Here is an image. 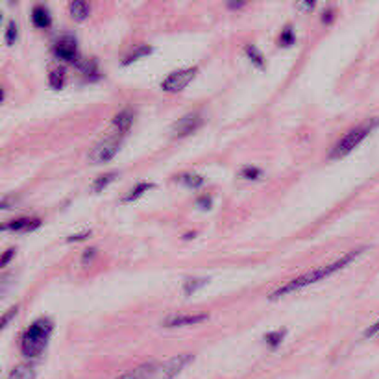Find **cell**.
Wrapping results in <instances>:
<instances>
[{"label": "cell", "instance_id": "24", "mask_svg": "<svg viewBox=\"0 0 379 379\" xmlns=\"http://www.w3.org/2000/svg\"><path fill=\"white\" fill-rule=\"evenodd\" d=\"M285 335H287V329H276V331H270V333L265 335V342L270 346L272 350L277 348V346L281 344L283 339H285Z\"/></svg>", "mask_w": 379, "mask_h": 379}, {"label": "cell", "instance_id": "5", "mask_svg": "<svg viewBox=\"0 0 379 379\" xmlns=\"http://www.w3.org/2000/svg\"><path fill=\"white\" fill-rule=\"evenodd\" d=\"M196 74H198V67H187L180 68V71H174V73H170L161 82V89L165 93H181L187 85L196 78Z\"/></svg>", "mask_w": 379, "mask_h": 379}, {"label": "cell", "instance_id": "29", "mask_svg": "<svg viewBox=\"0 0 379 379\" xmlns=\"http://www.w3.org/2000/svg\"><path fill=\"white\" fill-rule=\"evenodd\" d=\"M13 317H17V307H12V309H8V313L2 317V329L8 328V324L12 320Z\"/></svg>", "mask_w": 379, "mask_h": 379}, {"label": "cell", "instance_id": "19", "mask_svg": "<svg viewBox=\"0 0 379 379\" xmlns=\"http://www.w3.org/2000/svg\"><path fill=\"white\" fill-rule=\"evenodd\" d=\"M152 46L150 45H137L136 48H133V50L130 52V54H128V56L124 57V59H122V65H131V63L133 62H137V59H141V57H145V56H150V54H152Z\"/></svg>", "mask_w": 379, "mask_h": 379}, {"label": "cell", "instance_id": "9", "mask_svg": "<svg viewBox=\"0 0 379 379\" xmlns=\"http://www.w3.org/2000/svg\"><path fill=\"white\" fill-rule=\"evenodd\" d=\"M41 219H35V216H21V219H15V221L6 222L2 230L4 232H17V233H30L35 232L37 228H41Z\"/></svg>", "mask_w": 379, "mask_h": 379}, {"label": "cell", "instance_id": "2", "mask_svg": "<svg viewBox=\"0 0 379 379\" xmlns=\"http://www.w3.org/2000/svg\"><path fill=\"white\" fill-rule=\"evenodd\" d=\"M52 331H54V322L48 317L34 320L21 335V353L26 359H37L45 351Z\"/></svg>", "mask_w": 379, "mask_h": 379}, {"label": "cell", "instance_id": "27", "mask_svg": "<svg viewBox=\"0 0 379 379\" xmlns=\"http://www.w3.org/2000/svg\"><path fill=\"white\" fill-rule=\"evenodd\" d=\"M241 178H244V180H259L261 170L257 167H244L241 170Z\"/></svg>", "mask_w": 379, "mask_h": 379}, {"label": "cell", "instance_id": "33", "mask_svg": "<svg viewBox=\"0 0 379 379\" xmlns=\"http://www.w3.org/2000/svg\"><path fill=\"white\" fill-rule=\"evenodd\" d=\"M298 10H304V12H311L315 10V2H300V4H296Z\"/></svg>", "mask_w": 379, "mask_h": 379}, {"label": "cell", "instance_id": "35", "mask_svg": "<svg viewBox=\"0 0 379 379\" xmlns=\"http://www.w3.org/2000/svg\"><path fill=\"white\" fill-rule=\"evenodd\" d=\"M228 8L230 10H239V8H244V2H228Z\"/></svg>", "mask_w": 379, "mask_h": 379}, {"label": "cell", "instance_id": "14", "mask_svg": "<svg viewBox=\"0 0 379 379\" xmlns=\"http://www.w3.org/2000/svg\"><path fill=\"white\" fill-rule=\"evenodd\" d=\"M131 124H133V113H131L130 109H124V111H120L119 115H115V119H113L115 133L124 136L126 131L131 128Z\"/></svg>", "mask_w": 379, "mask_h": 379}, {"label": "cell", "instance_id": "21", "mask_svg": "<svg viewBox=\"0 0 379 379\" xmlns=\"http://www.w3.org/2000/svg\"><path fill=\"white\" fill-rule=\"evenodd\" d=\"M207 285V279L205 277H189L183 281V295L193 296L196 290H200L202 287Z\"/></svg>", "mask_w": 379, "mask_h": 379}, {"label": "cell", "instance_id": "12", "mask_svg": "<svg viewBox=\"0 0 379 379\" xmlns=\"http://www.w3.org/2000/svg\"><path fill=\"white\" fill-rule=\"evenodd\" d=\"M32 24H34L35 28H39V30L48 28V26L52 24L50 10H48L46 6H43V4L34 6V10H32Z\"/></svg>", "mask_w": 379, "mask_h": 379}, {"label": "cell", "instance_id": "32", "mask_svg": "<svg viewBox=\"0 0 379 379\" xmlns=\"http://www.w3.org/2000/svg\"><path fill=\"white\" fill-rule=\"evenodd\" d=\"M13 255H15V248H10L4 252V255H2V261H0V265L2 266H6L8 263H10V259H12Z\"/></svg>", "mask_w": 379, "mask_h": 379}, {"label": "cell", "instance_id": "11", "mask_svg": "<svg viewBox=\"0 0 379 379\" xmlns=\"http://www.w3.org/2000/svg\"><path fill=\"white\" fill-rule=\"evenodd\" d=\"M76 67H78V71L87 82H98V80L102 78L97 59H93V57H89V59H80Z\"/></svg>", "mask_w": 379, "mask_h": 379}, {"label": "cell", "instance_id": "31", "mask_svg": "<svg viewBox=\"0 0 379 379\" xmlns=\"http://www.w3.org/2000/svg\"><path fill=\"white\" fill-rule=\"evenodd\" d=\"M333 21H335V10H333V8H328V10L322 13V23L324 24H331Z\"/></svg>", "mask_w": 379, "mask_h": 379}, {"label": "cell", "instance_id": "30", "mask_svg": "<svg viewBox=\"0 0 379 379\" xmlns=\"http://www.w3.org/2000/svg\"><path fill=\"white\" fill-rule=\"evenodd\" d=\"M87 237H91V232H82V233H73L71 237H67V243H80V241H85Z\"/></svg>", "mask_w": 379, "mask_h": 379}, {"label": "cell", "instance_id": "1", "mask_svg": "<svg viewBox=\"0 0 379 379\" xmlns=\"http://www.w3.org/2000/svg\"><path fill=\"white\" fill-rule=\"evenodd\" d=\"M367 248H357V250H351V252H348V254H344L340 259H337L335 263H331V265H326V266H320V268H315V270L311 272H306V274H302V276L295 277V279H290V281H287L283 287H279V289H276L274 293L270 295V300H277V298H281V296H287L290 295V293H296V290L304 289V287H309V285H313V283L317 281H322V279H326V277L333 276V274H337L339 270H342V268H346V266L350 265L351 261H355L359 255L362 254Z\"/></svg>", "mask_w": 379, "mask_h": 379}, {"label": "cell", "instance_id": "18", "mask_svg": "<svg viewBox=\"0 0 379 379\" xmlns=\"http://www.w3.org/2000/svg\"><path fill=\"white\" fill-rule=\"evenodd\" d=\"M65 80H67V74H65V68L63 67H54L50 73H48V85H50L54 91L63 89Z\"/></svg>", "mask_w": 379, "mask_h": 379}, {"label": "cell", "instance_id": "13", "mask_svg": "<svg viewBox=\"0 0 379 379\" xmlns=\"http://www.w3.org/2000/svg\"><path fill=\"white\" fill-rule=\"evenodd\" d=\"M156 372H158V367H156V362L150 361L141 364V367L133 368L130 372L122 373V376L117 379H150Z\"/></svg>", "mask_w": 379, "mask_h": 379}, {"label": "cell", "instance_id": "26", "mask_svg": "<svg viewBox=\"0 0 379 379\" xmlns=\"http://www.w3.org/2000/svg\"><path fill=\"white\" fill-rule=\"evenodd\" d=\"M8 379H34V372L32 368L26 367V364H21V367L13 368V372L10 373Z\"/></svg>", "mask_w": 379, "mask_h": 379}, {"label": "cell", "instance_id": "15", "mask_svg": "<svg viewBox=\"0 0 379 379\" xmlns=\"http://www.w3.org/2000/svg\"><path fill=\"white\" fill-rule=\"evenodd\" d=\"M89 13L91 6L87 2H84V0H74V2L68 4V15H71L74 21H78V23H82V21H85V19L89 17Z\"/></svg>", "mask_w": 379, "mask_h": 379}, {"label": "cell", "instance_id": "36", "mask_svg": "<svg viewBox=\"0 0 379 379\" xmlns=\"http://www.w3.org/2000/svg\"><path fill=\"white\" fill-rule=\"evenodd\" d=\"M378 331H379V322H376V324H373V326H372V328H370V329H368V331H367V337H370V335H376V333H378Z\"/></svg>", "mask_w": 379, "mask_h": 379}, {"label": "cell", "instance_id": "6", "mask_svg": "<svg viewBox=\"0 0 379 379\" xmlns=\"http://www.w3.org/2000/svg\"><path fill=\"white\" fill-rule=\"evenodd\" d=\"M52 52H54V56H56L59 62L78 65V62L82 59L78 52V41H76V37H73V35H63V37H59V39L54 43V46H52Z\"/></svg>", "mask_w": 379, "mask_h": 379}, {"label": "cell", "instance_id": "3", "mask_svg": "<svg viewBox=\"0 0 379 379\" xmlns=\"http://www.w3.org/2000/svg\"><path fill=\"white\" fill-rule=\"evenodd\" d=\"M378 119L367 120L364 124H359L355 128H351L350 131H346L344 136L340 137L339 141L335 142L331 152H329V159H340L346 158L348 154H351L359 145H361L364 139H367L370 133L373 131V128H378Z\"/></svg>", "mask_w": 379, "mask_h": 379}, {"label": "cell", "instance_id": "16", "mask_svg": "<svg viewBox=\"0 0 379 379\" xmlns=\"http://www.w3.org/2000/svg\"><path fill=\"white\" fill-rule=\"evenodd\" d=\"M150 189H154V183H150V181H141V183H137L133 189H131L130 193L126 194L124 198H122V202L124 204H130V202H136V200H139L145 193H148Z\"/></svg>", "mask_w": 379, "mask_h": 379}, {"label": "cell", "instance_id": "8", "mask_svg": "<svg viewBox=\"0 0 379 379\" xmlns=\"http://www.w3.org/2000/svg\"><path fill=\"white\" fill-rule=\"evenodd\" d=\"M191 361H193L191 353H181V355L172 357V359L165 362L163 367L159 368V379H174Z\"/></svg>", "mask_w": 379, "mask_h": 379}, {"label": "cell", "instance_id": "34", "mask_svg": "<svg viewBox=\"0 0 379 379\" xmlns=\"http://www.w3.org/2000/svg\"><path fill=\"white\" fill-rule=\"evenodd\" d=\"M95 255H97V248H89V250H85V254H84V257H82V259H84V263H87V261L93 259Z\"/></svg>", "mask_w": 379, "mask_h": 379}, {"label": "cell", "instance_id": "17", "mask_svg": "<svg viewBox=\"0 0 379 379\" xmlns=\"http://www.w3.org/2000/svg\"><path fill=\"white\" fill-rule=\"evenodd\" d=\"M176 181H178V183H181V185L189 187V189H200V187H202L205 183L204 176L191 174V172H187V174L176 176Z\"/></svg>", "mask_w": 379, "mask_h": 379}, {"label": "cell", "instance_id": "25", "mask_svg": "<svg viewBox=\"0 0 379 379\" xmlns=\"http://www.w3.org/2000/svg\"><path fill=\"white\" fill-rule=\"evenodd\" d=\"M4 39H6V43L10 46L15 45V43H17V39H19V26H17V23H15V21H10V23H8L6 34H4Z\"/></svg>", "mask_w": 379, "mask_h": 379}, {"label": "cell", "instance_id": "10", "mask_svg": "<svg viewBox=\"0 0 379 379\" xmlns=\"http://www.w3.org/2000/svg\"><path fill=\"white\" fill-rule=\"evenodd\" d=\"M207 320V315H174L165 320V328H183Z\"/></svg>", "mask_w": 379, "mask_h": 379}, {"label": "cell", "instance_id": "20", "mask_svg": "<svg viewBox=\"0 0 379 379\" xmlns=\"http://www.w3.org/2000/svg\"><path fill=\"white\" fill-rule=\"evenodd\" d=\"M244 54L248 57L252 65H255L257 68H265V56H263V52L257 48L255 45H246L244 46Z\"/></svg>", "mask_w": 379, "mask_h": 379}, {"label": "cell", "instance_id": "4", "mask_svg": "<svg viewBox=\"0 0 379 379\" xmlns=\"http://www.w3.org/2000/svg\"><path fill=\"white\" fill-rule=\"evenodd\" d=\"M120 139L122 136L119 133H113V136L106 137L104 141H100L97 147L93 148L89 152V161L95 165H102L109 163L111 159L117 156V152L120 150Z\"/></svg>", "mask_w": 379, "mask_h": 379}, {"label": "cell", "instance_id": "22", "mask_svg": "<svg viewBox=\"0 0 379 379\" xmlns=\"http://www.w3.org/2000/svg\"><path fill=\"white\" fill-rule=\"evenodd\" d=\"M295 43H296L295 30H293L290 24H287V26L281 30V34H279V46H283V48H289V46H293Z\"/></svg>", "mask_w": 379, "mask_h": 379}, {"label": "cell", "instance_id": "23", "mask_svg": "<svg viewBox=\"0 0 379 379\" xmlns=\"http://www.w3.org/2000/svg\"><path fill=\"white\" fill-rule=\"evenodd\" d=\"M115 178H117V172H108V174L98 176L97 180L93 181V191H95V193H102L104 189H106L111 181H115Z\"/></svg>", "mask_w": 379, "mask_h": 379}, {"label": "cell", "instance_id": "7", "mask_svg": "<svg viewBox=\"0 0 379 379\" xmlns=\"http://www.w3.org/2000/svg\"><path fill=\"white\" fill-rule=\"evenodd\" d=\"M202 122H204V119H202L200 111H191V113H185L181 119L176 120L174 124H172L170 133H172L174 139H183V137H189L191 133L198 130Z\"/></svg>", "mask_w": 379, "mask_h": 379}, {"label": "cell", "instance_id": "28", "mask_svg": "<svg viewBox=\"0 0 379 379\" xmlns=\"http://www.w3.org/2000/svg\"><path fill=\"white\" fill-rule=\"evenodd\" d=\"M196 205H198L200 210H210L211 205H213V198H211L210 194H202V196L196 200Z\"/></svg>", "mask_w": 379, "mask_h": 379}]
</instances>
